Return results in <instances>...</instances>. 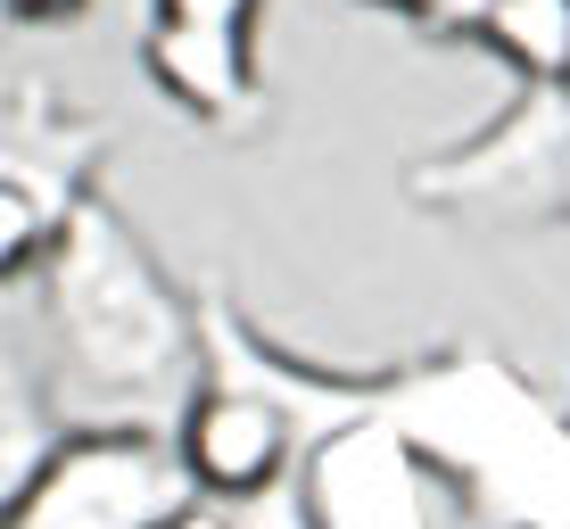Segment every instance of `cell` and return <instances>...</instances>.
<instances>
[{
    "mask_svg": "<svg viewBox=\"0 0 570 529\" xmlns=\"http://www.w3.org/2000/svg\"><path fill=\"white\" fill-rule=\"evenodd\" d=\"M463 42L513 67L521 84H570V0H488Z\"/></svg>",
    "mask_w": 570,
    "mask_h": 529,
    "instance_id": "52a82bcc",
    "label": "cell"
},
{
    "mask_svg": "<svg viewBox=\"0 0 570 529\" xmlns=\"http://www.w3.org/2000/svg\"><path fill=\"white\" fill-rule=\"evenodd\" d=\"M356 9L405 17L414 33H439V42H455V26H463V0H356Z\"/></svg>",
    "mask_w": 570,
    "mask_h": 529,
    "instance_id": "ba28073f",
    "label": "cell"
},
{
    "mask_svg": "<svg viewBox=\"0 0 570 529\" xmlns=\"http://www.w3.org/2000/svg\"><path fill=\"white\" fill-rule=\"evenodd\" d=\"M42 306L75 389H91L116 414L190 405L207 372V323L141 248V232L91 190L58 224V248L42 265Z\"/></svg>",
    "mask_w": 570,
    "mask_h": 529,
    "instance_id": "6da1fadb",
    "label": "cell"
},
{
    "mask_svg": "<svg viewBox=\"0 0 570 529\" xmlns=\"http://www.w3.org/2000/svg\"><path fill=\"white\" fill-rule=\"evenodd\" d=\"M9 17H26V26H58V17H83L91 0H0Z\"/></svg>",
    "mask_w": 570,
    "mask_h": 529,
    "instance_id": "9c48e42d",
    "label": "cell"
},
{
    "mask_svg": "<svg viewBox=\"0 0 570 529\" xmlns=\"http://www.w3.org/2000/svg\"><path fill=\"white\" fill-rule=\"evenodd\" d=\"M257 9L265 0H149L141 75L183 116H199L215 133H248L265 116Z\"/></svg>",
    "mask_w": 570,
    "mask_h": 529,
    "instance_id": "5b68a950",
    "label": "cell"
},
{
    "mask_svg": "<svg viewBox=\"0 0 570 529\" xmlns=\"http://www.w3.org/2000/svg\"><path fill=\"white\" fill-rule=\"evenodd\" d=\"M83 199L75 190L67 158H42V149H26V158H0V290L9 282H33V273L50 265L58 248V224H67V207Z\"/></svg>",
    "mask_w": 570,
    "mask_h": 529,
    "instance_id": "8992f818",
    "label": "cell"
},
{
    "mask_svg": "<svg viewBox=\"0 0 570 529\" xmlns=\"http://www.w3.org/2000/svg\"><path fill=\"white\" fill-rule=\"evenodd\" d=\"M199 504L207 497L166 430L100 422L33 463L26 488L0 504V529H183Z\"/></svg>",
    "mask_w": 570,
    "mask_h": 529,
    "instance_id": "3957f363",
    "label": "cell"
},
{
    "mask_svg": "<svg viewBox=\"0 0 570 529\" xmlns=\"http://www.w3.org/2000/svg\"><path fill=\"white\" fill-rule=\"evenodd\" d=\"M190 480L207 504H257L282 488L289 455H298V372H282V356L248 340L215 347L207 331V372L190 389L183 422H174Z\"/></svg>",
    "mask_w": 570,
    "mask_h": 529,
    "instance_id": "277c9868",
    "label": "cell"
},
{
    "mask_svg": "<svg viewBox=\"0 0 570 529\" xmlns=\"http://www.w3.org/2000/svg\"><path fill=\"white\" fill-rule=\"evenodd\" d=\"M405 199L446 224H570V84H521L488 125L405 166Z\"/></svg>",
    "mask_w": 570,
    "mask_h": 529,
    "instance_id": "7a4b0ae2",
    "label": "cell"
}]
</instances>
